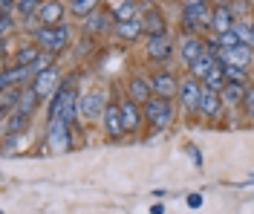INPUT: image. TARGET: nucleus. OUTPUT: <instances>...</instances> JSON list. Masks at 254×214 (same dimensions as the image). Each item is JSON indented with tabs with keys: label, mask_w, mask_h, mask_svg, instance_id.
<instances>
[{
	"label": "nucleus",
	"mask_w": 254,
	"mask_h": 214,
	"mask_svg": "<svg viewBox=\"0 0 254 214\" xmlns=\"http://www.w3.org/2000/svg\"><path fill=\"white\" fill-rule=\"evenodd\" d=\"M38 101H41V96H38L32 87H23V96H20V101H17L15 110H20V113L32 116V113H35V107H38Z\"/></svg>",
	"instance_id": "cd10ccee"
},
{
	"label": "nucleus",
	"mask_w": 254,
	"mask_h": 214,
	"mask_svg": "<svg viewBox=\"0 0 254 214\" xmlns=\"http://www.w3.org/2000/svg\"><path fill=\"white\" fill-rule=\"evenodd\" d=\"M147 81L153 87V96H162V99H176L179 96V78L168 70H156L147 75Z\"/></svg>",
	"instance_id": "6e6552de"
},
{
	"label": "nucleus",
	"mask_w": 254,
	"mask_h": 214,
	"mask_svg": "<svg viewBox=\"0 0 254 214\" xmlns=\"http://www.w3.org/2000/svg\"><path fill=\"white\" fill-rule=\"evenodd\" d=\"M199 96H202V81H196L193 75H188V78H182L179 81V104H182V110L190 116L199 113Z\"/></svg>",
	"instance_id": "39448f33"
},
{
	"label": "nucleus",
	"mask_w": 254,
	"mask_h": 214,
	"mask_svg": "<svg viewBox=\"0 0 254 214\" xmlns=\"http://www.w3.org/2000/svg\"><path fill=\"white\" fill-rule=\"evenodd\" d=\"M98 6H101V0H75V3H69V15L87 20L90 15L98 12Z\"/></svg>",
	"instance_id": "a878e982"
},
{
	"label": "nucleus",
	"mask_w": 254,
	"mask_h": 214,
	"mask_svg": "<svg viewBox=\"0 0 254 214\" xmlns=\"http://www.w3.org/2000/svg\"><path fill=\"white\" fill-rule=\"evenodd\" d=\"M231 29H234V35L240 38L243 47H252L254 50V26H252V20H237Z\"/></svg>",
	"instance_id": "c85d7f7f"
},
{
	"label": "nucleus",
	"mask_w": 254,
	"mask_h": 214,
	"mask_svg": "<svg viewBox=\"0 0 254 214\" xmlns=\"http://www.w3.org/2000/svg\"><path fill=\"white\" fill-rule=\"evenodd\" d=\"M127 93H130V99H136L139 104L153 99V87L150 81L144 78V75H130V81H127Z\"/></svg>",
	"instance_id": "f3484780"
},
{
	"label": "nucleus",
	"mask_w": 254,
	"mask_h": 214,
	"mask_svg": "<svg viewBox=\"0 0 254 214\" xmlns=\"http://www.w3.org/2000/svg\"><path fill=\"white\" fill-rule=\"evenodd\" d=\"M144 52L153 64H165V61L174 58V44H171L168 35H147L144 38Z\"/></svg>",
	"instance_id": "0eeeda50"
},
{
	"label": "nucleus",
	"mask_w": 254,
	"mask_h": 214,
	"mask_svg": "<svg viewBox=\"0 0 254 214\" xmlns=\"http://www.w3.org/2000/svg\"><path fill=\"white\" fill-rule=\"evenodd\" d=\"M202 84H205V87H211V90H217V93H222V87H225L228 81H225V72H222L220 61H217V67H214V70L205 75V81H202Z\"/></svg>",
	"instance_id": "7c9ffc66"
},
{
	"label": "nucleus",
	"mask_w": 254,
	"mask_h": 214,
	"mask_svg": "<svg viewBox=\"0 0 254 214\" xmlns=\"http://www.w3.org/2000/svg\"><path fill=\"white\" fill-rule=\"evenodd\" d=\"M119 104H122L125 131H127V133H136V131H139V128L144 125V110H142V104H139L136 99H130V96H127V99H122Z\"/></svg>",
	"instance_id": "f8f14e48"
},
{
	"label": "nucleus",
	"mask_w": 254,
	"mask_h": 214,
	"mask_svg": "<svg viewBox=\"0 0 254 214\" xmlns=\"http://www.w3.org/2000/svg\"><path fill=\"white\" fill-rule=\"evenodd\" d=\"M150 214H165V209H162V206H153V209H150Z\"/></svg>",
	"instance_id": "e433bc0d"
},
{
	"label": "nucleus",
	"mask_w": 254,
	"mask_h": 214,
	"mask_svg": "<svg viewBox=\"0 0 254 214\" xmlns=\"http://www.w3.org/2000/svg\"><path fill=\"white\" fill-rule=\"evenodd\" d=\"M222 72H225V81H237V84H252L249 81V70L237 64H222Z\"/></svg>",
	"instance_id": "c756f323"
},
{
	"label": "nucleus",
	"mask_w": 254,
	"mask_h": 214,
	"mask_svg": "<svg viewBox=\"0 0 254 214\" xmlns=\"http://www.w3.org/2000/svg\"><path fill=\"white\" fill-rule=\"evenodd\" d=\"M17 6V0H0V15H12Z\"/></svg>",
	"instance_id": "f704fd0d"
},
{
	"label": "nucleus",
	"mask_w": 254,
	"mask_h": 214,
	"mask_svg": "<svg viewBox=\"0 0 254 214\" xmlns=\"http://www.w3.org/2000/svg\"><path fill=\"white\" fill-rule=\"evenodd\" d=\"M205 52V41L199 38V35H182L179 38V47H176V55H179V61L182 64H193L199 55Z\"/></svg>",
	"instance_id": "9b49d317"
},
{
	"label": "nucleus",
	"mask_w": 254,
	"mask_h": 214,
	"mask_svg": "<svg viewBox=\"0 0 254 214\" xmlns=\"http://www.w3.org/2000/svg\"><path fill=\"white\" fill-rule=\"evenodd\" d=\"M66 3H75V0H66Z\"/></svg>",
	"instance_id": "58836bf2"
},
{
	"label": "nucleus",
	"mask_w": 254,
	"mask_h": 214,
	"mask_svg": "<svg viewBox=\"0 0 254 214\" xmlns=\"http://www.w3.org/2000/svg\"><path fill=\"white\" fill-rule=\"evenodd\" d=\"M110 17L113 15H107V12H101V9H98L95 15H90L87 20H84V26H81V29H84V35H101V32H107V29H113Z\"/></svg>",
	"instance_id": "4be33fe9"
},
{
	"label": "nucleus",
	"mask_w": 254,
	"mask_h": 214,
	"mask_svg": "<svg viewBox=\"0 0 254 214\" xmlns=\"http://www.w3.org/2000/svg\"><path fill=\"white\" fill-rule=\"evenodd\" d=\"M234 23H237V17H234V12H231V3H228V6H214L211 32H214V35H222V32H228Z\"/></svg>",
	"instance_id": "dca6fc26"
},
{
	"label": "nucleus",
	"mask_w": 254,
	"mask_h": 214,
	"mask_svg": "<svg viewBox=\"0 0 254 214\" xmlns=\"http://www.w3.org/2000/svg\"><path fill=\"white\" fill-rule=\"evenodd\" d=\"M246 87L249 84H237V81H228L222 87L220 99L225 107H243V101H246Z\"/></svg>",
	"instance_id": "412c9836"
},
{
	"label": "nucleus",
	"mask_w": 254,
	"mask_h": 214,
	"mask_svg": "<svg viewBox=\"0 0 254 214\" xmlns=\"http://www.w3.org/2000/svg\"><path fill=\"white\" fill-rule=\"evenodd\" d=\"M66 9L69 6H64L61 0H44V6L38 9V26H61Z\"/></svg>",
	"instance_id": "ddd939ff"
},
{
	"label": "nucleus",
	"mask_w": 254,
	"mask_h": 214,
	"mask_svg": "<svg viewBox=\"0 0 254 214\" xmlns=\"http://www.w3.org/2000/svg\"><path fill=\"white\" fill-rule=\"evenodd\" d=\"M12 29H15V17H12V15H0V35H3V38H9Z\"/></svg>",
	"instance_id": "473e14b6"
},
{
	"label": "nucleus",
	"mask_w": 254,
	"mask_h": 214,
	"mask_svg": "<svg viewBox=\"0 0 254 214\" xmlns=\"http://www.w3.org/2000/svg\"><path fill=\"white\" fill-rule=\"evenodd\" d=\"M29 128V116L20 113V110H12L9 116H3V136H12V133H23Z\"/></svg>",
	"instance_id": "5701e85b"
},
{
	"label": "nucleus",
	"mask_w": 254,
	"mask_h": 214,
	"mask_svg": "<svg viewBox=\"0 0 254 214\" xmlns=\"http://www.w3.org/2000/svg\"><path fill=\"white\" fill-rule=\"evenodd\" d=\"M252 26H254V20H252Z\"/></svg>",
	"instance_id": "ea45409f"
},
{
	"label": "nucleus",
	"mask_w": 254,
	"mask_h": 214,
	"mask_svg": "<svg viewBox=\"0 0 254 214\" xmlns=\"http://www.w3.org/2000/svg\"><path fill=\"white\" fill-rule=\"evenodd\" d=\"M214 35V32H211ZM214 41L220 44L222 50H234V47H240V38L234 35V29H228V32H222V35H214Z\"/></svg>",
	"instance_id": "2f4dec72"
},
{
	"label": "nucleus",
	"mask_w": 254,
	"mask_h": 214,
	"mask_svg": "<svg viewBox=\"0 0 254 214\" xmlns=\"http://www.w3.org/2000/svg\"><path fill=\"white\" fill-rule=\"evenodd\" d=\"M188 206H190V209H199V206H202V194H190Z\"/></svg>",
	"instance_id": "c9c22d12"
},
{
	"label": "nucleus",
	"mask_w": 254,
	"mask_h": 214,
	"mask_svg": "<svg viewBox=\"0 0 254 214\" xmlns=\"http://www.w3.org/2000/svg\"><path fill=\"white\" fill-rule=\"evenodd\" d=\"M139 0H122L110 9L113 15V23H125V20H139Z\"/></svg>",
	"instance_id": "aec40b11"
},
{
	"label": "nucleus",
	"mask_w": 254,
	"mask_h": 214,
	"mask_svg": "<svg viewBox=\"0 0 254 214\" xmlns=\"http://www.w3.org/2000/svg\"><path fill=\"white\" fill-rule=\"evenodd\" d=\"M41 55H44V50H41L38 44H23V47H17V52H15V64L17 67H32Z\"/></svg>",
	"instance_id": "b1692460"
},
{
	"label": "nucleus",
	"mask_w": 254,
	"mask_h": 214,
	"mask_svg": "<svg viewBox=\"0 0 254 214\" xmlns=\"http://www.w3.org/2000/svg\"><path fill=\"white\" fill-rule=\"evenodd\" d=\"M113 35H116V38H122V41H127V44L139 41V38L144 35L142 17H139V20H125V23H113Z\"/></svg>",
	"instance_id": "a211bd4d"
},
{
	"label": "nucleus",
	"mask_w": 254,
	"mask_h": 214,
	"mask_svg": "<svg viewBox=\"0 0 254 214\" xmlns=\"http://www.w3.org/2000/svg\"><path fill=\"white\" fill-rule=\"evenodd\" d=\"M29 87L41 96V99H52V96L61 90V72H58V67H49L41 75H35Z\"/></svg>",
	"instance_id": "1a4fd4ad"
},
{
	"label": "nucleus",
	"mask_w": 254,
	"mask_h": 214,
	"mask_svg": "<svg viewBox=\"0 0 254 214\" xmlns=\"http://www.w3.org/2000/svg\"><path fill=\"white\" fill-rule=\"evenodd\" d=\"M243 107H246V113H252L254 110V81L246 87V101H243Z\"/></svg>",
	"instance_id": "72a5a7b5"
},
{
	"label": "nucleus",
	"mask_w": 254,
	"mask_h": 214,
	"mask_svg": "<svg viewBox=\"0 0 254 214\" xmlns=\"http://www.w3.org/2000/svg\"><path fill=\"white\" fill-rule=\"evenodd\" d=\"M142 26H144V38H147V35H168V20H165V15L159 12L156 6L144 9Z\"/></svg>",
	"instance_id": "4468645a"
},
{
	"label": "nucleus",
	"mask_w": 254,
	"mask_h": 214,
	"mask_svg": "<svg viewBox=\"0 0 254 214\" xmlns=\"http://www.w3.org/2000/svg\"><path fill=\"white\" fill-rule=\"evenodd\" d=\"M214 20V3L211 0H182V32L199 35L211 29Z\"/></svg>",
	"instance_id": "f257e3e1"
},
{
	"label": "nucleus",
	"mask_w": 254,
	"mask_h": 214,
	"mask_svg": "<svg viewBox=\"0 0 254 214\" xmlns=\"http://www.w3.org/2000/svg\"><path fill=\"white\" fill-rule=\"evenodd\" d=\"M222 107H225V104H222L220 93L202 84V96H199V113H196V116H205V119H214V116H217V113L222 110Z\"/></svg>",
	"instance_id": "2eb2a0df"
},
{
	"label": "nucleus",
	"mask_w": 254,
	"mask_h": 214,
	"mask_svg": "<svg viewBox=\"0 0 254 214\" xmlns=\"http://www.w3.org/2000/svg\"><path fill=\"white\" fill-rule=\"evenodd\" d=\"M47 145L55 153H64V150L72 148V125H66L64 119H55L47 125Z\"/></svg>",
	"instance_id": "20e7f679"
},
{
	"label": "nucleus",
	"mask_w": 254,
	"mask_h": 214,
	"mask_svg": "<svg viewBox=\"0 0 254 214\" xmlns=\"http://www.w3.org/2000/svg\"><path fill=\"white\" fill-rule=\"evenodd\" d=\"M69 41H72V26H69V23H61V26H38V29H32V44H38L44 52H52V55H58L61 50H66Z\"/></svg>",
	"instance_id": "f03ea898"
},
{
	"label": "nucleus",
	"mask_w": 254,
	"mask_h": 214,
	"mask_svg": "<svg viewBox=\"0 0 254 214\" xmlns=\"http://www.w3.org/2000/svg\"><path fill=\"white\" fill-rule=\"evenodd\" d=\"M249 119H252V122H254V110H252V113H249Z\"/></svg>",
	"instance_id": "4c0bfd02"
},
{
	"label": "nucleus",
	"mask_w": 254,
	"mask_h": 214,
	"mask_svg": "<svg viewBox=\"0 0 254 214\" xmlns=\"http://www.w3.org/2000/svg\"><path fill=\"white\" fill-rule=\"evenodd\" d=\"M44 6V0H17L15 6V15L17 20H32V17H38V9Z\"/></svg>",
	"instance_id": "bb28decb"
},
{
	"label": "nucleus",
	"mask_w": 254,
	"mask_h": 214,
	"mask_svg": "<svg viewBox=\"0 0 254 214\" xmlns=\"http://www.w3.org/2000/svg\"><path fill=\"white\" fill-rule=\"evenodd\" d=\"M214 67H217V55H214V52L205 47V52H202V55H199V58H196V61L188 67V72L196 78V81H205V75L214 70Z\"/></svg>",
	"instance_id": "6ab92c4d"
},
{
	"label": "nucleus",
	"mask_w": 254,
	"mask_h": 214,
	"mask_svg": "<svg viewBox=\"0 0 254 214\" xmlns=\"http://www.w3.org/2000/svg\"><path fill=\"white\" fill-rule=\"evenodd\" d=\"M101 125H104V131L107 136L113 139H122L125 136V119H122V104L119 101H107V107H104V116H101Z\"/></svg>",
	"instance_id": "9d476101"
},
{
	"label": "nucleus",
	"mask_w": 254,
	"mask_h": 214,
	"mask_svg": "<svg viewBox=\"0 0 254 214\" xmlns=\"http://www.w3.org/2000/svg\"><path fill=\"white\" fill-rule=\"evenodd\" d=\"M144 110V122L153 125V128H168L174 122V101L171 99H162V96H153L150 101L142 104Z\"/></svg>",
	"instance_id": "7ed1b4c3"
},
{
	"label": "nucleus",
	"mask_w": 254,
	"mask_h": 214,
	"mask_svg": "<svg viewBox=\"0 0 254 214\" xmlns=\"http://www.w3.org/2000/svg\"><path fill=\"white\" fill-rule=\"evenodd\" d=\"M23 96V87H6V90H0V113L9 116L12 110L17 107V101Z\"/></svg>",
	"instance_id": "393cba45"
},
{
	"label": "nucleus",
	"mask_w": 254,
	"mask_h": 214,
	"mask_svg": "<svg viewBox=\"0 0 254 214\" xmlns=\"http://www.w3.org/2000/svg\"><path fill=\"white\" fill-rule=\"evenodd\" d=\"M104 107H107V101L101 93H81L78 96V122H95V119H101L104 116Z\"/></svg>",
	"instance_id": "423d86ee"
}]
</instances>
